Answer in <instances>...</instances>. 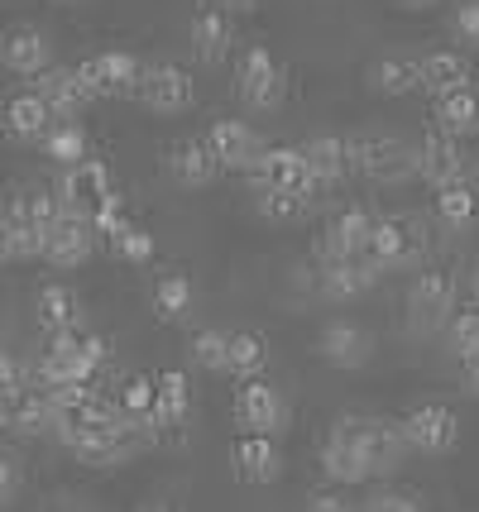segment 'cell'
Returning <instances> with one entry per match:
<instances>
[{
    "instance_id": "6da1fadb",
    "label": "cell",
    "mask_w": 479,
    "mask_h": 512,
    "mask_svg": "<svg viewBox=\"0 0 479 512\" xmlns=\"http://www.w3.org/2000/svg\"><path fill=\"white\" fill-rule=\"evenodd\" d=\"M331 436L360 450L369 479H388V474H398L403 455H408L403 431H398V422H388V417H360V412H345V417L331 422Z\"/></svg>"
},
{
    "instance_id": "7a4b0ae2",
    "label": "cell",
    "mask_w": 479,
    "mask_h": 512,
    "mask_svg": "<svg viewBox=\"0 0 479 512\" xmlns=\"http://www.w3.org/2000/svg\"><path fill=\"white\" fill-rule=\"evenodd\" d=\"M101 364H106V340H101V335L82 331V326H77V331H58V335H48L34 388H58V383H92Z\"/></svg>"
},
{
    "instance_id": "3957f363",
    "label": "cell",
    "mask_w": 479,
    "mask_h": 512,
    "mask_svg": "<svg viewBox=\"0 0 479 512\" xmlns=\"http://www.w3.org/2000/svg\"><path fill=\"white\" fill-rule=\"evenodd\" d=\"M58 216H63V206L53 197V187H24V192H15V197L5 201L0 225L10 235L15 259H44V240Z\"/></svg>"
},
{
    "instance_id": "277c9868",
    "label": "cell",
    "mask_w": 479,
    "mask_h": 512,
    "mask_svg": "<svg viewBox=\"0 0 479 512\" xmlns=\"http://www.w3.org/2000/svg\"><path fill=\"white\" fill-rule=\"evenodd\" d=\"M235 96H240V106L254 111V115H269V111L283 106L288 77H283L278 58L264 44H250L245 53H240V67H235Z\"/></svg>"
},
{
    "instance_id": "5b68a950",
    "label": "cell",
    "mask_w": 479,
    "mask_h": 512,
    "mask_svg": "<svg viewBox=\"0 0 479 512\" xmlns=\"http://www.w3.org/2000/svg\"><path fill=\"white\" fill-rule=\"evenodd\" d=\"M53 197H58V206H63L68 216L96 221V216H101V206H111L115 201L111 168H106L101 158H82V163L63 168V178H58V187H53Z\"/></svg>"
},
{
    "instance_id": "8992f818",
    "label": "cell",
    "mask_w": 479,
    "mask_h": 512,
    "mask_svg": "<svg viewBox=\"0 0 479 512\" xmlns=\"http://www.w3.org/2000/svg\"><path fill=\"white\" fill-rule=\"evenodd\" d=\"M456 316V278L451 268H417V278L408 283V321L417 331H446Z\"/></svg>"
},
{
    "instance_id": "52a82bcc",
    "label": "cell",
    "mask_w": 479,
    "mask_h": 512,
    "mask_svg": "<svg viewBox=\"0 0 479 512\" xmlns=\"http://www.w3.org/2000/svg\"><path fill=\"white\" fill-rule=\"evenodd\" d=\"M350 149H355V173H365V178L379 182V187H398V182L412 173V149L388 130L355 134Z\"/></svg>"
},
{
    "instance_id": "ba28073f",
    "label": "cell",
    "mask_w": 479,
    "mask_h": 512,
    "mask_svg": "<svg viewBox=\"0 0 479 512\" xmlns=\"http://www.w3.org/2000/svg\"><path fill=\"white\" fill-rule=\"evenodd\" d=\"M422 254H427V235H422V225L412 221V216H379L374 221V235H369V264L379 268H412L422 264Z\"/></svg>"
},
{
    "instance_id": "9c48e42d",
    "label": "cell",
    "mask_w": 479,
    "mask_h": 512,
    "mask_svg": "<svg viewBox=\"0 0 479 512\" xmlns=\"http://www.w3.org/2000/svg\"><path fill=\"white\" fill-rule=\"evenodd\" d=\"M403 431V446H412L417 455H451L460 446V422L451 407H441V402H422V407H412L408 417L398 422Z\"/></svg>"
},
{
    "instance_id": "30bf717a",
    "label": "cell",
    "mask_w": 479,
    "mask_h": 512,
    "mask_svg": "<svg viewBox=\"0 0 479 512\" xmlns=\"http://www.w3.org/2000/svg\"><path fill=\"white\" fill-rule=\"evenodd\" d=\"M369 235H374V216L365 206H341L317 240V264H336V259H365Z\"/></svg>"
},
{
    "instance_id": "8fae6325",
    "label": "cell",
    "mask_w": 479,
    "mask_h": 512,
    "mask_svg": "<svg viewBox=\"0 0 479 512\" xmlns=\"http://www.w3.org/2000/svg\"><path fill=\"white\" fill-rule=\"evenodd\" d=\"M202 139H206V149H211V158L221 163V173H254V163L269 149L259 139V130L245 125V120H216Z\"/></svg>"
},
{
    "instance_id": "7c38bea8",
    "label": "cell",
    "mask_w": 479,
    "mask_h": 512,
    "mask_svg": "<svg viewBox=\"0 0 479 512\" xmlns=\"http://www.w3.org/2000/svg\"><path fill=\"white\" fill-rule=\"evenodd\" d=\"M288 402H283V393H278L274 383L264 379H250L240 383V393H235V422L245 426V431H254V436H274L278 431H288Z\"/></svg>"
},
{
    "instance_id": "4fadbf2b",
    "label": "cell",
    "mask_w": 479,
    "mask_h": 512,
    "mask_svg": "<svg viewBox=\"0 0 479 512\" xmlns=\"http://www.w3.org/2000/svg\"><path fill=\"white\" fill-rule=\"evenodd\" d=\"M317 355L326 359L331 369L355 374V369H365L369 359H374V331H365V326L350 321V316H336V321H326L317 331Z\"/></svg>"
},
{
    "instance_id": "5bb4252c",
    "label": "cell",
    "mask_w": 479,
    "mask_h": 512,
    "mask_svg": "<svg viewBox=\"0 0 479 512\" xmlns=\"http://www.w3.org/2000/svg\"><path fill=\"white\" fill-rule=\"evenodd\" d=\"M135 96H139V106L154 111V115H183V111H192L197 87H192V77H187L183 67L154 63V67H144Z\"/></svg>"
},
{
    "instance_id": "9a60e30c",
    "label": "cell",
    "mask_w": 479,
    "mask_h": 512,
    "mask_svg": "<svg viewBox=\"0 0 479 512\" xmlns=\"http://www.w3.org/2000/svg\"><path fill=\"white\" fill-rule=\"evenodd\" d=\"M0 63L15 77H44L53 67V39L39 24H10L0 34Z\"/></svg>"
},
{
    "instance_id": "2e32d148",
    "label": "cell",
    "mask_w": 479,
    "mask_h": 512,
    "mask_svg": "<svg viewBox=\"0 0 479 512\" xmlns=\"http://www.w3.org/2000/svg\"><path fill=\"white\" fill-rule=\"evenodd\" d=\"M302 158H307V178H312V192H326V187H341L350 173H355V149L345 134H312L302 144Z\"/></svg>"
},
{
    "instance_id": "e0dca14e",
    "label": "cell",
    "mask_w": 479,
    "mask_h": 512,
    "mask_svg": "<svg viewBox=\"0 0 479 512\" xmlns=\"http://www.w3.org/2000/svg\"><path fill=\"white\" fill-rule=\"evenodd\" d=\"M412 173L422 182H432V187H446V182L465 178V149H460V139L451 134L432 130L417 139V149H412Z\"/></svg>"
},
{
    "instance_id": "ac0fdd59",
    "label": "cell",
    "mask_w": 479,
    "mask_h": 512,
    "mask_svg": "<svg viewBox=\"0 0 479 512\" xmlns=\"http://www.w3.org/2000/svg\"><path fill=\"white\" fill-rule=\"evenodd\" d=\"M250 178H254V192H307L317 201L312 178H307V158H302V149H288V144L264 149V158L254 163Z\"/></svg>"
},
{
    "instance_id": "d6986e66",
    "label": "cell",
    "mask_w": 479,
    "mask_h": 512,
    "mask_svg": "<svg viewBox=\"0 0 479 512\" xmlns=\"http://www.w3.org/2000/svg\"><path fill=\"white\" fill-rule=\"evenodd\" d=\"M230 465H235V479H240V484L264 489V484H274L278 474H283V450H278L274 436L240 431V436H235V446H230Z\"/></svg>"
},
{
    "instance_id": "ffe728a7",
    "label": "cell",
    "mask_w": 479,
    "mask_h": 512,
    "mask_svg": "<svg viewBox=\"0 0 479 512\" xmlns=\"http://www.w3.org/2000/svg\"><path fill=\"white\" fill-rule=\"evenodd\" d=\"M92 249H96V230L92 221H82V216H58L53 221V230H48V240H44V259L53 268H82L87 259H92Z\"/></svg>"
},
{
    "instance_id": "44dd1931",
    "label": "cell",
    "mask_w": 479,
    "mask_h": 512,
    "mask_svg": "<svg viewBox=\"0 0 479 512\" xmlns=\"http://www.w3.org/2000/svg\"><path fill=\"white\" fill-rule=\"evenodd\" d=\"M379 268L369 259H336V264H317V292L326 302H360L374 288Z\"/></svg>"
},
{
    "instance_id": "7402d4cb",
    "label": "cell",
    "mask_w": 479,
    "mask_h": 512,
    "mask_svg": "<svg viewBox=\"0 0 479 512\" xmlns=\"http://www.w3.org/2000/svg\"><path fill=\"white\" fill-rule=\"evenodd\" d=\"M187 39H192V53H197V63L216 67L221 58L230 53L235 44V20H230L221 5H202L197 15H192V29H187Z\"/></svg>"
},
{
    "instance_id": "603a6c76",
    "label": "cell",
    "mask_w": 479,
    "mask_h": 512,
    "mask_svg": "<svg viewBox=\"0 0 479 512\" xmlns=\"http://www.w3.org/2000/svg\"><path fill=\"white\" fill-rule=\"evenodd\" d=\"M34 91H39V101L48 106L53 120H77V115L92 106V96L82 91L72 67H48L44 77H34Z\"/></svg>"
},
{
    "instance_id": "cb8c5ba5",
    "label": "cell",
    "mask_w": 479,
    "mask_h": 512,
    "mask_svg": "<svg viewBox=\"0 0 479 512\" xmlns=\"http://www.w3.org/2000/svg\"><path fill=\"white\" fill-rule=\"evenodd\" d=\"M192 412V383L178 369H163L154 374V426L149 431H178Z\"/></svg>"
},
{
    "instance_id": "d4e9b609",
    "label": "cell",
    "mask_w": 479,
    "mask_h": 512,
    "mask_svg": "<svg viewBox=\"0 0 479 512\" xmlns=\"http://www.w3.org/2000/svg\"><path fill=\"white\" fill-rule=\"evenodd\" d=\"M432 120H436V130L451 134V139H470V134H479V87L470 82V87L436 96Z\"/></svg>"
},
{
    "instance_id": "484cf974",
    "label": "cell",
    "mask_w": 479,
    "mask_h": 512,
    "mask_svg": "<svg viewBox=\"0 0 479 512\" xmlns=\"http://www.w3.org/2000/svg\"><path fill=\"white\" fill-rule=\"evenodd\" d=\"M365 82H369V91H379V96H412V91L422 87V67H417V58H408V53H379V58L365 67Z\"/></svg>"
},
{
    "instance_id": "4316f807",
    "label": "cell",
    "mask_w": 479,
    "mask_h": 512,
    "mask_svg": "<svg viewBox=\"0 0 479 512\" xmlns=\"http://www.w3.org/2000/svg\"><path fill=\"white\" fill-rule=\"evenodd\" d=\"M417 67H422V91H432V101L446 91L470 87V58L456 48H432V53L417 58Z\"/></svg>"
},
{
    "instance_id": "83f0119b",
    "label": "cell",
    "mask_w": 479,
    "mask_h": 512,
    "mask_svg": "<svg viewBox=\"0 0 479 512\" xmlns=\"http://www.w3.org/2000/svg\"><path fill=\"white\" fill-rule=\"evenodd\" d=\"M0 417H5V426H10L15 436H24V441H34V436H53V402H48V393L44 388H34V383H29V388H24L20 398L10 402Z\"/></svg>"
},
{
    "instance_id": "f1b7e54d",
    "label": "cell",
    "mask_w": 479,
    "mask_h": 512,
    "mask_svg": "<svg viewBox=\"0 0 479 512\" xmlns=\"http://www.w3.org/2000/svg\"><path fill=\"white\" fill-rule=\"evenodd\" d=\"M216 173H221V163L211 158L206 139H183V144L168 149V178L173 182H183V187H211Z\"/></svg>"
},
{
    "instance_id": "f546056e",
    "label": "cell",
    "mask_w": 479,
    "mask_h": 512,
    "mask_svg": "<svg viewBox=\"0 0 479 512\" xmlns=\"http://www.w3.org/2000/svg\"><path fill=\"white\" fill-rule=\"evenodd\" d=\"M58 120L48 115V106L39 101V91H15L10 101H5V130L24 139V144H39L48 130H53Z\"/></svg>"
},
{
    "instance_id": "4dcf8cb0",
    "label": "cell",
    "mask_w": 479,
    "mask_h": 512,
    "mask_svg": "<svg viewBox=\"0 0 479 512\" xmlns=\"http://www.w3.org/2000/svg\"><path fill=\"white\" fill-rule=\"evenodd\" d=\"M92 63H96V77H101V96H135L139 91L144 67H139L135 53L106 48V53H92Z\"/></svg>"
},
{
    "instance_id": "1f68e13d",
    "label": "cell",
    "mask_w": 479,
    "mask_h": 512,
    "mask_svg": "<svg viewBox=\"0 0 479 512\" xmlns=\"http://www.w3.org/2000/svg\"><path fill=\"white\" fill-rule=\"evenodd\" d=\"M34 312H39V326H44L48 335L77 331V326H82V302H77V292L63 288V283H44Z\"/></svg>"
},
{
    "instance_id": "d6a6232c",
    "label": "cell",
    "mask_w": 479,
    "mask_h": 512,
    "mask_svg": "<svg viewBox=\"0 0 479 512\" xmlns=\"http://www.w3.org/2000/svg\"><path fill=\"white\" fill-rule=\"evenodd\" d=\"M436 216L446 221V230H475V221H479V192L465 178L436 187Z\"/></svg>"
},
{
    "instance_id": "836d02e7",
    "label": "cell",
    "mask_w": 479,
    "mask_h": 512,
    "mask_svg": "<svg viewBox=\"0 0 479 512\" xmlns=\"http://www.w3.org/2000/svg\"><path fill=\"white\" fill-rule=\"evenodd\" d=\"M321 474H326L331 484H345V489L369 484V469H365V460H360V450L336 441V436H326V446H321Z\"/></svg>"
},
{
    "instance_id": "e575fe53",
    "label": "cell",
    "mask_w": 479,
    "mask_h": 512,
    "mask_svg": "<svg viewBox=\"0 0 479 512\" xmlns=\"http://www.w3.org/2000/svg\"><path fill=\"white\" fill-rule=\"evenodd\" d=\"M264 359H269V345L264 335L254 331H230V350H226V374H235L240 383H250L264 374Z\"/></svg>"
},
{
    "instance_id": "d590c367",
    "label": "cell",
    "mask_w": 479,
    "mask_h": 512,
    "mask_svg": "<svg viewBox=\"0 0 479 512\" xmlns=\"http://www.w3.org/2000/svg\"><path fill=\"white\" fill-rule=\"evenodd\" d=\"M154 312L163 321H187L192 316V278L187 273H159V283H154Z\"/></svg>"
},
{
    "instance_id": "8d00e7d4",
    "label": "cell",
    "mask_w": 479,
    "mask_h": 512,
    "mask_svg": "<svg viewBox=\"0 0 479 512\" xmlns=\"http://www.w3.org/2000/svg\"><path fill=\"white\" fill-rule=\"evenodd\" d=\"M39 149H44L58 168H72V163H82V158H87V134H82L77 120H58V125L39 139Z\"/></svg>"
},
{
    "instance_id": "74e56055",
    "label": "cell",
    "mask_w": 479,
    "mask_h": 512,
    "mask_svg": "<svg viewBox=\"0 0 479 512\" xmlns=\"http://www.w3.org/2000/svg\"><path fill=\"white\" fill-rule=\"evenodd\" d=\"M254 211L269 225H293L312 211V197L307 192H254Z\"/></svg>"
},
{
    "instance_id": "f35d334b",
    "label": "cell",
    "mask_w": 479,
    "mask_h": 512,
    "mask_svg": "<svg viewBox=\"0 0 479 512\" xmlns=\"http://www.w3.org/2000/svg\"><path fill=\"white\" fill-rule=\"evenodd\" d=\"M106 245H111L115 254L125 259V264H149V259H154V235H149L144 225H135V221L120 225V230H115Z\"/></svg>"
},
{
    "instance_id": "ab89813d",
    "label": "cell",
    "mask_w": 479,
    "mask_h": 512,
    "mask_svg": "<svg viewBox=\"0 0 479 512\" xmlns=\"http://www.w3.org/2000/svg\"><path fill=\"white\" fill-rule=\"evenodd\" d=\"M446 345H451L456 364H460V359H475L479 355V307L451 316V326H446Z\"/></svg>"
},
{
    "instance_id": "60d3db41",
    "label": "cell",
    "mask_w": 479,
    "mask_h": 512,
    "mask_svg": "<svg viewBox=\"0 0 479 512\" xmlns=\"http://www.w3.org/2000/svg\"><path fill=\"white\" fill-rule=\"evenodd\" d=\"M226 350H230V331H197L192 335V359L202 364V369H221L226 374Z\"/></svg>"
},
{
    "instance_id": "b9f144b4",
    "label": "cell",
    "mask_w": 479,
    "mask_h": 512,
    "mask_svg": "<svg viewBox=\"0 0 479 512\" xmlns=\"http://www.w3.org/2000/svg\"><path fill=\"white\" fill-rule=\"evenodd\" d=\"M360 512H427V508H422V498L412 489H374L360 503Z\"/></svg>"
},
{
    "instance_id": "7bdbcfd3",
    "label": "cell",
    "mask_w": 479,
    "mask_h": 512,
    "mask_svg": "<svg viewBox=\"0 0 479 512\" xmlns=\"http://www.w3.org/2000/svg\"><path fill=\"white\" fill-rule=\"evenodd\" d=\"M451 34H456V44L479 48V0H456L451 5Z\"/></svg>"
},
{
    "instance_id": "ee69618b",
    "label": "cell",
    "mask_w": 479,
    "mask_h": 512,
    "mask_svg": "<svg viewBox=\"0 0 479 512\" xmlns=\"http://www.w3.org/2000/svg\"><path fill=\"white\" fill-rule=\"evenodd\" d=\"M24 388H29V374H24V364L10 350H0V412L10 407V402L20 398Z\"/></svg>"
},
{
    "instance_id": "f6af8a7d",
    "label": "cell",
    "mask_w": 479,
    "mask_h": 512,
    "mask_svg": "<svg viewBox=\"0 0 479 512\" xmlns=\"http://www.w3.org/2000/svg\"><path fill=\"white\" fill-rule=\"evenodd\" d=\"M20 484H24V474H20V460L0 450V508H10V503L20 498Z\"/></svg>"
},
{
    "instance_id": "bcb514c9",
    "label": "cell",
    "mask_w": 479,
    "mask_h": 512,
    "mask_svg": "<svg viewBox=\"0 0 479 512\" xmlns=\"http://www.w3.org/2000/svg\"><path fill=\"white\" fill-rule=\"evenodd\" d=\"M307 512H360L345 493H336V489H321V493H312L307 498Z\"/></svg>"
},
{
    "instance_id": "7dc6e473",
    "label": "cell",
    "mask_w": 479,
    "mask_h": 512,
    "mask_svg": "<svg viewBox=\"0 0 479 512\" xmlns=\"http://www.w3.org/2000/svg\"><path fill=\"white\" fill-rule=\"evenodd\" d=\"M460 383H465V393H470V398H479V355L460 359Z\"/></svg>"
},
{
    "instance_id": "c3c4849f",
    "label": "cell",
    "mask_w": 479,
    "mask_h": 512,
    "mask_svg": "<svg viewBox=\"0 0 479 512\" xmlns=\"http://www.w3.org/2000/svg\"><path fill=\"white\" fill-rule=\"evenodd\" d=\"M226 15H245V10H259V0H216Z\"/></svg>"
},
{
    "instance_id": "681fc988",
    "label": "cell",
    "mask_w": 479,
    "mask_h": 512,
    "mask_svg": "<svg viewBox=\"0 0 479 512\" xmlns=\"http://www.w3.org/2000/svg\"><path fill=\"white\" fill-rule=\"evenodd\" d=\"M470 307H479V259L470 264Z\"/></svg>"
},
{
    "instance_id": "f907efd6",
    "label": "cell",
    "mask_w": 479,
    "mask_h": 512,
    "mask_svg": "<svg viewBox=\"0 0 479 512\" xmlns=\"http://www.w3.org/2000/svg\"><path fill=\"white\" fill-rule=\"evenodd\" d=\"M15 259V249H10V235H5V225H0V264H10Z\"/></svg>"
},
{
    "instance_id": "816d5d0a",
    "label": "cell",
    "mask_w": 479,
    "mask_h": 512,
    "mask_svg": "<svg viewBox=\"0 0 479 512\" xmlns=\"http://www.w3.org/2000/svg\"><path fill=\"white\" fill-rule=\"evenodd\" d=\"M408 10H427V5H436V0H403Z\"/></svg>"
},
{
    "instance_id": "f5cc1de1",
    "label": "cell",
    "mask_w": 479,
    "mask_h": 512,
    "mask_svg": "<svg viewBox=\"0 0 479 512\" xmlns=\"http://www.w3.org/2000/svg\"><path fill=\"white\" fill-rule=\"evenodd\" d=\"M0 436H5V417H0Z\"/></svg>"
},
{
    "instance_id": "db71d44e",
    "label": "cell",
    "mask_w": 479,
    "mask_h": 512,
    "mask_svg": "<svg viewBox=\"0 0 479 512\" xmlns=\"http://www.w3.org/2000/svg\"><path fill=\"white\" fill-rule=\"evenodd\" d=\"M58 5H72V0H58Z\"/></svg>"
},
{
    "instance_id": "11a10c76",
    "label": "cell",
    "mask_w": 479,
    "mask_h": 512,
    "mask_svg": "<svg viewBox=\"0 0 479 512\" xmlns=\"http://www.w3.org/2000/svg\"><path fill=\"white\" fill-rule=\"evenodd\" d=\"M154 512H159V508H154Z\"/></svg>"
}]
</instances>
